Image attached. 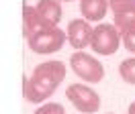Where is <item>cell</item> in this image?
<instances>
[{
  "mask_svg": "<svg viewBox=\"0 0 135 114\" xmlns=\"http://www.w3.org/2000/svg\"><path fill=\"white\" fill-rule=\"evenodd\" d=\"M66 98L82 114H96L100 110V96L86 84H70L66 90Z\"/></svg>",
  "mask_w": 135,
  "mask_h": 114,
  "instance_id": "5b68a950",
  "label": "cell"
},
{
  "mask_svg": "<svg viewBox=\"0 0 135 114\" xmlns=\"http://www.w3.org/2000/svg\"><path fill=\"white\" fill-rule=\"evenodd\" d=\"M92 33H94V27H90V23L86 18H74V20H70L68 29H66L68 41H70V45L76 51H82V49L90 47Z\"/></svg>",
  "mask_w": 135,
  "mask_h": 114,
  "instance_id": "8992f818",
  "label": "cell"
},
{
  "mask_svg": "<svg viewBox=\"0 0 135 114\" xmlns=\"http://www.w3.org/2000/svg\"><path fill=\"white\" fill-rule=\"evenodd\" d=\"M109 10V0H80V14L88 23H102Z\"/></svg>",
  "mask_w": 135,
  "mask_h": 114,
  "instance_id": "ba28073f",
  "label": "cell"
},
{
  "mask_svg": "<svg viewBox=\"0 0 135 114\" xmlns=\"http://www.w3.org/2000/svg\"><path fill=\"white\" fill-rule=\"evenodd\" d=\"M109 114H115V112H109Z\"/></svg>",
  "mask_w": 135,
  "mask_h": 114,
  "instance_id": "2e32d148",
  "label": "cell"
},
{
  "mask_svg": "<svg viewBox=\"0 0 135 114\" xmlns=\"http://www.w3.org/2000/svg\"><path fill=\"white\" fill-rule=\"evenodd\" d=\"M37 10H39V14L43 16V20L49 27H57L59 20H61V14H64L59 0H39Z\"/></svg>",
  "mask_w": 135,
  "mask_h": 114,
  "instance_id": "30bf717a",
  "label": "cell"
},
{
  "mask_svg": "<svg viewBox=\"0 0 135 114\" xmlns=\"http://www.w3.org/2000/svg\"><path fill=\"white\" fill-rule=\"evenodd\" d=\"M66 80V63L59 59L43 61L25 80V98L31 104H45Z\"/></svg>",
  "mask_w": 135,
  "mask_h": 114,
  "instance_id": "6da1fadb",
  "label": "cell"
},
{
  "mask_svg": "<svg viewBox=\"0 0 135 114\" xmlns=\"http://www.w3.org/2000/svg\"><path fill=\"white\" fill-rule=\"evenodd\" d=\"M110 12H113V24L121 33L135 27V0H109Z\"/></svg>",
  "mask_w": 135,
  "mask_h": 114,
  "instance_id": "52a82bcc",
  "label": "cell"
},
{
  "mask_svg": "<svg viewBox=\"0 0 135 114\" xmlns=\"http://www.w3.org/2000/svg\"><path fill=\"white\" fill-rule=\"evenodd\" d=\"M123 47H125L129 53L135 55V27L123 33Z\"/></svg>",
  "mask_w": 135,
  "mask_h": 114,
  "instance_id": "4fadbf2b",
  "label": "cell"
},
{
  "mask_svg": "<svg viewBox=\"0 0 135 114\" xmlns=\"http://www.w3.org/2000/svg\"><path fill=\"white\" fill-rule=\"evenodd\" d=\"M35 114H66V108L59 102H45L35 110Z\"/></svg>",
  "mask_w": 135,
  "mask_h": 114,
  "instance_id": "7c38bea8",
  "label": "cell"
},
{
  "mask_svg": "<svg viewBox=\"0 0 135 114\" xmlns=\"http://www.w3.org/2000/svg\"><path fill=\"white\" fill-rule=\"evenodd\" d=\"M119 75L125 84H131L135 86V57H127L121 61L119 65Z\"/></svg>",
  "mask_w": 135,
  "mask_h": 114,
  "instance_id": "8fae6325",
  "label": "cell"
},
{
  "mask_svg": "<svg viewBox=\"0 0 135 114\" xmlns=\"http://www.w3.org/2000/svg\"><path fill=\"white\" fill-rule=\"evenodd\" d=\"M70 67L80 80L88 84H98L104 77V65L86 51H76L70 57Z\"/></svg>",
  "mask_w": 135,
  "mask_h": 114,
  "instance_id": "277c9868",
  "label": "cell"
},
{
  "mask_svg": "<svg viewBox=\"0 0 135 114\" xmlns=\"http://www.w3.org/2000/svg\"><path fill=\"white\" fill-rule=\"evenodd\" d=\"M27 41H29V47H31L33 53H37V55H51V53H55V51H59L64 47V43L68 41V35L59 27H47V29L31 35Z\"/></svg>",
  "mask_w": 135,
  "mask_h": 114,
  "instance_id": "3957f363",
  "label": "cell"
},
{
  "mask_svg": "<svg viewBox=\"0 0 135 114\" xmlns=\"http://www.w3.org/2000/svg\"><path fill=\"white\" fill-rule=\"evenodd\" d=\"M127 114H135V102H131V104H129V110H127Z\"/></svg>",
  "mask_w": 135,
  "mask_h": 114,
  "instance_id": "5bb4252c",
  "label": "cell"
},
{
  "mask_svg": "<svg viewBox=\"0 0 135 114\" xmlns=\"http://www.w3.org/2000/svg\"><path fill=\"white\" fill-rule=\"evenodd\" d=\"M49 24L43 20V16L39 14L37 6H25L23 8V31H25V37L29 39L31 35L47 29Z\"/></svg>",
  "mask_w": 135,
  "mask_h": 114,
  "instance_id": "9c48e42d",
  "label": "cell"
},
{
  "mask_svg": "<svg viewBox=\"0 0 135 114\" xmlns=\"http://www.w3.org/2000/svg\"><path fill=\"white\" fill-rule=\"evenodd\" d=\"M59 2H74V0H59Z\"/></svg>",
  "mask_w": 135,
  "mask_h": 114,
  "instance_id": "9a60e30c",
  "label": "cell"
},
{
  "mask_svg": "<svg viewBox=\"0 0 135 114\" xmlns=\"http://www.w3.org/2000/svg\"><path fill=\"white\" fill-rule=\"evenodd\" d=\"M121 43H123V33L119 31L115 24L98 23L94 27L90 49H92L96 55H102V57L115 55L119 51V45H121Z\"/></svg>",
  "mask_w": 135,
  "mask_h": 114,
  "instance_id": "7a4b0ae2",
  "label": "cell"
}]
</instances>
